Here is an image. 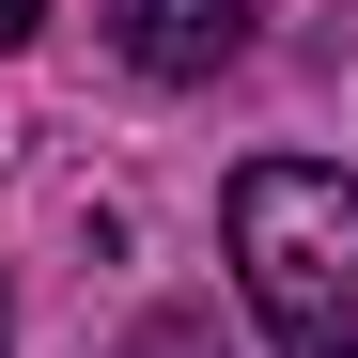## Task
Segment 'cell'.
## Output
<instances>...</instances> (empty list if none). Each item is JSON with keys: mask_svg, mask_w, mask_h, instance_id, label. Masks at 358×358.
<instances>
[{"mask_svg": "<svg viewBox=\"0 0 358 358\" xmlns=\"http://www.w3.org/2000/svg\"><path fill=\"white\" fill-rule=\"evenodd\" d=\"M234 280H250V312L280 358H358V171L327 156H250L234 171Z\"/></svg>", "mask_w": 358, "mask_h": 358, "instance_id": "cell-1", "label": "cell"}, {"mask_svg": "<svg viewBox=\"0 0 358 358\" xmlns=\"http://www.w3.org/2000/svg\"><path fill=\"white\" fill-rule=\"evenodd\" d=\"M250 31H265V0H109V47H125L141 78H234L250 63Z\"/></svg>", "mask_w": 358, "mask_h": 358, "instance_id": "cell-2", "label": "cell"}, {"mask_svg": "<svg viewBox=\"0 0 358 358\" xmlns=\"http://www.w3.org/2000/svg\"><path fill=\"white\" fill-rule=\"evenodd\" d=\"M31 31H47V0H0V47H31Z\"/></svg>", "mask_w": 358, "mask_h": 358, "instance_id": "cell-3", "label": "cell"}, {"mask_svg": "<svg viewBox=\"0 0 358 358\" xmlns=\"http://www.w3.org/2000/svg\"><path fill=\"white\" fill-rule=\"evenodd\" d=\"M0 343H16V312H0Z\"/></svg>", "mask_w": 358, "mask_h": 358, "instance_id": "cell-4", "label": "cell"}]
</instances>
